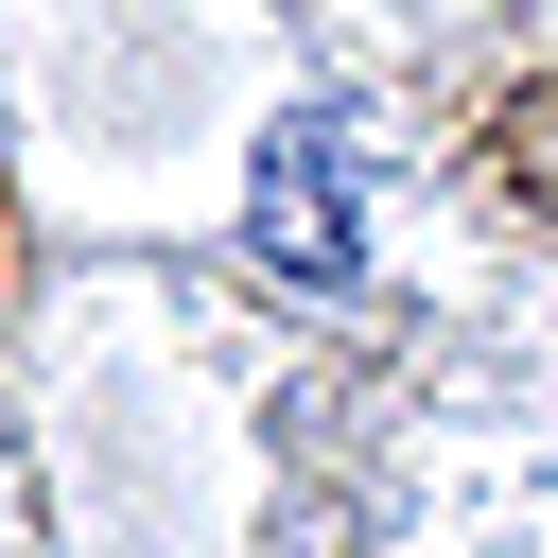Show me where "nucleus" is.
Returning a JSON list of instances; mask_svg holds the SVG:
<instances>
[{
	"instance_id": "1",
	"label": "nucleus",
	"mask_w": 558,
	"mask_h": 558,
	"mask_svg": "<svg viewBox=\"0 0 558 558\" xmlns=\"http://www.w3.org/2000/svg\"><path fill=\"white\" fill-rule=\"evenodd\" d=\"M262 244H279L296 279H331V262H349V192H331V140H314V122L262 157Z\"/></svg>"
}]
</instances>
